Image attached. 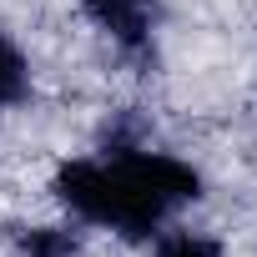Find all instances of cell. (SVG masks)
I'll list each match as a JSON object with an SVG mask.
<instances>
[{
	"label": "cell",
	"instance_id": "cell-1",
	"mask_svg": "<svg viewBox=\"0 0 257 257\" xmlns=\"http://www.w3.org/2000/svg\"><path fill=\"white\" fill-rule=\"evenodd\" d=\"M202 177L167 157V152H147V147H106V157H86L61 167L56 177V197L96 227H111L121 237H152L162 222H172L187 202H197Z\"/></svg>",
	"mask_w": 257,
	"mask_h": 257
},
{
	"label": "cell",
	"instance_id": "cell-2",
	"mask_svg": "<svg viewBox=\"0 0 257 257\" xmlns=\"http://www.w3.org/2000/svg\"><path fill=\"white\" fill-rule=\"evenodd\" d=\"M86 11H91V21H96L121 51H132V56L147 51V31H152L147 0H86Z\"/></svg>",
	"mask_w": 257,
	"mask_h": 257
},
{
	"label": "cell",
	"instance_id": "cell-3",
	"mask_svg": "<svg viewBox=\"0 0 257 257\" xmlns=\"http://www.w3.org/2000/svg\"><path fill=\"white\" fill-rule=\"evenodd\" d=\"M26 91H31V66L11 36H0V111L26 101Z\"/></svg>",
	"mask_w": 257,
	"mask_h": 257
},
{
	"label": "cell",
	"instance_id": "cell-4",
	"mask_svg": "<svg viewBox=\"0 0 257 257\" xmlns=\"http://www.w3.org/2000/svg\"><path fill=\"white\" fill-rule=\"evenodd\" d=\"M157 257H222V242L207 232H167L157 242Z\"/></svg>",
	"mask_w": 257,
	"mask_h": 257
},
{
	"label": "cell",
	"instance_id": "cell-5",
	"mask_svg": "<svg viewBox=\"0 0 257 257\" xmlns=\"http://www.w3.org/2000/svg\"><path fill=\"white\" fill-rule=\"evenodd\" d=\"M26 257H76V232L66 227H41L26 237Z\"/></svg>",
	"mask_w": 257,
	"mask_h": 257
}]
</instances>
